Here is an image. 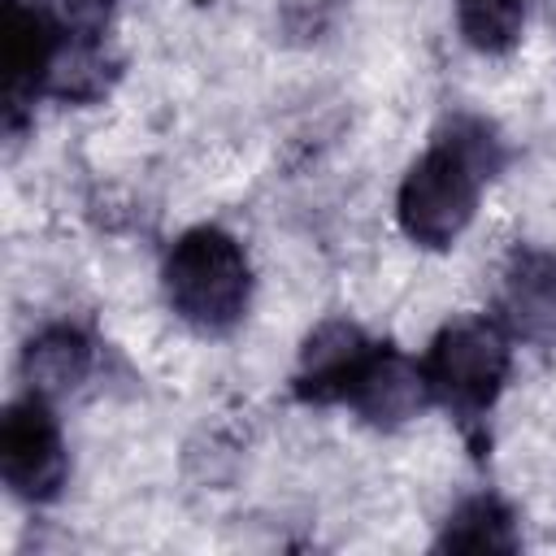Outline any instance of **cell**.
<instances>
[{
	"instance_id": "1",
	"label": "cell",
	"mask_w": 556,
	"mask_h": 556,
	"mask_svg": "<svg viewBox=\"0 0 556 556\" xmlns=\"http://www.w3.org/2000/svg\"><path fill=\"white\" fill-rule=\"evenodd\" d=\"M500 139L478 117H456L404 174L395 195L400 230L421 248H447L473 222L482 182L500 169Z\"/></svg>"
},
{
	"instance_id": "2",
	"label": "cell",
	"mask_w": 556,
	"mask_h": 556,
	"mask_svg": "<svg viewBox=\"0 0 556 556\" xmlns=\"http://www.w3.org/2000/svg\"><path fill=\"white\" fill-rule=\"evenodd\" d=\"M165 300L169 308L204 330V334H222L230 330L252 295V269L248 256L239 248L235 235L217 230V226H195L187 230L169 256H165Z\"/></svg>"
},
{
	"instance_id": "3",
	"label": "cell",
	"mask_w": 556,
	"mask_h": 556,
	"mask_svg": "<svg viewBox=\"0 0 556 556\" xmlns=\"http://www.w3.org/2000/svg\"><path fill=\"white\" fill-rule=\"evenodd\" d=\"M508 361H513V348L500 321L460 317L430 339L421 356V378L430 400L443 404L452 417L482 421L508 378Z\"/></svg>"
},
{
	"instance_id": "4",
	"label": "cell",
	"mask_w": 556,
	"mask_h": 556,
	"mask_svg": "<svg viewBox=\"0 0 556 556\" xmlns=\"http://www.w3.org/2000/svg\"><path fill=\"white\" fill-rule=\"evenodd\" d=\"M65 469H70V460H65L61 426L48 408V395L30 391V395L13 400L0 421L4 486L26 504H43L65 486Z\"/></svg>"
},
{
	"instance_id": "5",
	"label": "cell",
	"mask_w": 556,
	"mask_h": 556,
	"mask_svg": "<svg viewBox=\"0 0 556 556\" xmlns=\"http://www.w3.org/2000/svg\"><path fill=\"white\" fill-rule=\"evenodd\" d=\"M374 352H378V339H369L361 326H352L343 317L321 321L300 348L295 395L304 404H348V395L356 391Z\"/></svg>"
},
{
	"instance_id": "6",
	"label": "cell",
	"mask_w": 556,
	"mask_h": 556,
	"mask_svg": "<svg viewBox=\"0 0 556 556\" xmlns=\"http://www.w3.org/2000/svg\"><path fill=\"white\" fill-rule=\"evenodd\" d=\"M65 30L48 13V4L13 0L9 4V35H4V104H9V126L26 113V104L48 91L52 65L61 56Z\"/></svg>"
},
{
	"instance_id": "7",
	"label": "cell",
	"mask_w": 556,
	"mask_h": 556,
	"mask_svg": "<svg viewBox=\"0 0 556 556\" xmlns=\"http://www.w3.org/2000/svg\"><path fill=\"white\" fill-rule=\"evenodd\" d=\"M500 326L526 343H556V252H517L504 291Z\"/></svg>"
},
{
	"instance_id": "8",
	"label": "cell",
	"mask_w": 556,
	"mask_h": 556,
	"mask_svg": "<svg viewBox=\"0 0 556 556\" xmlns=\"http://www.w3.org/2000/svg\"><path fill=\"white\" fill-rule=\"evenodd\" d=\"M426 400H430V391H426L421 365H413L391 343H378L369 369L361 374L356 391L348 395V408H356L374 426H400V421L417 417V408Z\"/></svg>"
},
{
	"instance_id": "9",
	"label": "cell",
	"mask_w": 556,
	"mask_h": 556,
	"mask_svg": "<svg viewBox=\"0 0 556 556\" xmlns=\"http://www.w3.org/2000/svg\"><path fill=\"white\" fill-rule=\"evenodd\" d=\"M26 382L39 395H65L91 374V339L74 326H48L26 343Z\"/></svg>"
},
{
	"instance_id": "10",
	"label": "cell",
	"mask_w": 556,
	"mask_h": 556,
	"mask_svg": "<svg viewBox=\"0 0 556 556\" xmlns=\"http://www.w3.org/2000/svg\"><path fill=\"white\" fill-rule=\"evenodd\" d=\"M439 547L447 552H517V526H513V513L495 500V495H473L465 500L443 534H439Z\"/></svg>"
},
{
	"instance_id": "11",
	"label": "cell",
	"mask_w": 556,
	"mask_h": 556,
	"mask_svg": "<svg viewBox=\"0 0 556 556\" xmlns=\"http://www.w3.org/2000/svg\"><path fill=\"white\" fill-rule=\"evenodd\" d=\"M526 4L530 0H456V26L469 48L500 56V52H513L521 39Z\"/></svg>"
},
{
	"instance_id": "12",
	"label": "cell",
	"mask_w": 556,
	"mask_h": 556,
	"mask_svg": "<svg viewBox=\"0 0 556 556\" xmlns=\"http://www.w3.org/2000/svg\"><path fill=\"white\" fill-rule=\"evenodd\" d=\"M43 4L56 17V26L74 39H100L104 17L113 9V0H43Z\"/></svg>"
}]
</instances>
